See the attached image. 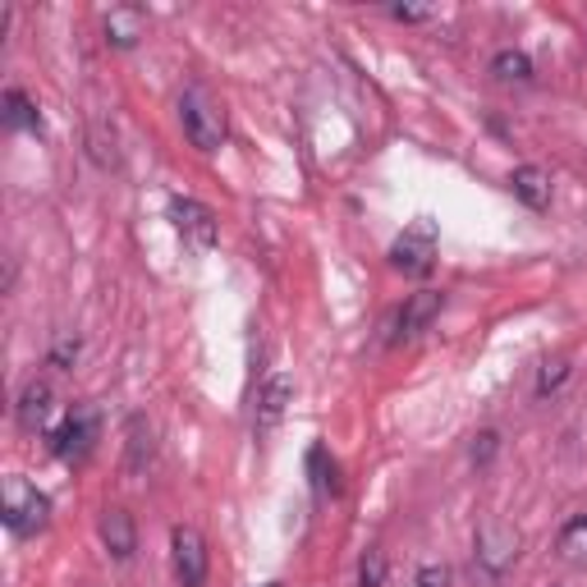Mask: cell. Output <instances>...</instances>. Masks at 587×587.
<instances>
[{
    "mask_svg": "<svg viewBox=\"0 0 587 587\" xmlns=\"http://www.w3.org/2000/svg\"><path fill=\"white\" fill-rule=\"evenodd\" d=\"M431 262H437V221H413L404 225V234L390 244V267L404 276H427Z\"/></svg>",
    "mask_w": 587,
    "mask_h": 587,
    "instance_id": "4",
    "label": "cell"
},
{
    "mask_svg": "<svg viewBox=\"0 0 587 587\" xmlns=\"http://www.w3.org/2000/svg\"><path fill=\"white\" fill-rule=\"evenodd\" d=\"M0 518H5V528L14 537H33L47 528L51 518V500L41 496L33 482H24V477H5V496H0Z\"/></svg>",
    "mask_w": 587,
    "mask_h": 587,
    "instance_id": "1",
    "label": "cell"
},
{
    "mask_svg": "<svg viewBox=\"0 0 587 587\" xmlns=\"http://www.w3.org/2000/svg\"><path fill=\"white\" fill-rule=\"evenodd\" d=\"M88 157L101 170H120V138H115V129L106 124V120H93L88 124Z\"/></svg>",
    "mask_w": 587,
    "mask_h": 587,
    "instance_id": "14",
    "label": "cell"
},
{
    "mask_svg": "<svg viewBox=\"0 0 587 587\" xmlns=\"http://www.w3.org/2000/svg\"><path fill=\"white\" fill-rule=\"evenodd\" d=\"M510 193L524 207L541 211V207H551V175L541 166H518L514 175H510Z\"/></svg>",
    "mask_w": 587,
    "mask_h": 587,
    "instance_id": "13",
    "label": "cell"
},
{
    "mask_svg": "<svg viewBox=\"0 0 587 587\" xmlns=\"http://www.w3.org/2000/svg\"><path fill=\"white\" fill-rule=\"evenodd\" d=\"M555 551H560L564 564H587V514H574L570 524L560 528Z\"/></svg>",
    "mask_w": 587,
    "mask_h": 587,
    "instance_id": "17",
    "label": "cell"
},
{
    "mask_svg": "<svg viewBox=\"0 0 587 587\" xmlns=\"http://www.w3.org/2000/svg\"><path fill=\"white\" fill-rule=\"evenodd\" d=\"M441 308H445V294H441V290H418V294H408V303H404L400 317H395V335H400V340H413V335L427 331V326L441 317Z\"/></svg>",
    "mask_w": 587,
    "mask_h": 587,
    "instance_id": "10",
    "label": "cell"
},
{
    "mask_svg": "<svg viewBox=\"0 0 587 587\" xmlns=\"http://www.w3.org/2000/svg\"><path fill=\"white\" fill-rule=\"evenodd\" d=\"M473 555H477V570L487 578H500L518 555V533L510 524H482L477 528V541H473Z\"/></svg>",
    "mask_w": 587,
    "mask_h": 587,
    "instance_id": "6",
    "label": "cell"
},
{
    "mask_svg": "<svg viewBox=\"0 0 587 587\" xmlns=\"http://www.w3.org/2000/svg\"><path fill=\"white\" fill-rule=\"evenodd\" d=\"M496 450H500V431H477L473 445H468V460H473L477 468H487V464L496 460Z\"/></svg>",
    "mask_w": 587,
    "mask_h": 587,
    "instance_id": "22",
    "label": "cell"
},
{
    "mask_svg": "<svg viewBox=\"0 0 587 587\" xmlns=\"http://www.w3.org/2000/svg\"><path fill=\"white\" fill-rule=\"evenodd\" d=\"M97 437H101V413L93 404H74L70 413H64V423L51 431V454L64 464H78L93 454Z\"/></svg>",
    "mask_w": 587,
    "mask_h": 587,
    "instance_id": "2",
    "label": "cell"
},
{
    "mask_svg": "<svg viewBox=\"0 0 587 587\" xmlns=\"http://www.w3.org/2000/svg\"><path fill=\"white\" fill-rule=\"evenodd\" d=\"M413 587H450V570L445 564H427V570H418V578H413Z\"/></svg>",
    "mask_w": 587,
    "mask_h": 587,
    "instance_id": "24",
    "label": "cell"
},
{
    "mask_svg": "<svg viewBox=\"0 0 587 587\" xmlns=\"http://www.w3.org/2000/svg\"><path fill=\"white\" fill-rule=\"evenodd\" d=\"M170 560H175V578L180 587H207V541L198 528L180 524L170 533Z\"/></svg>",
    "mask_w": 587,
    "mask_h": 587,
    "instance_id": "7",
    "label": "cell"
},
{
    "mask_svg": "<svg viewBox=\"0 0 587 587\" xmlns=\"http://www.w3.org/2000/svg\"><path fill=\"white\" fill-rule=\"evenodd\" d=\"M151 454H157V441H151V427H147V418H129V454H124L129 473H147Z\"/></svg>",
    "mask_w": 587,
    "mask_h": 587,
    "instance_id": "16",
    "label": "cell"
},
{
    "mask_svg": "<svg viewBox=\"0 0 587 587\" xmlns=\"http://www.w3.org/2000/svg\"><path fill=\"white\" fill-rule=\"evenodd\" d=\"M97 533H101V547L111 551L115 560H134V551H138V528H134V514H129L124 505H106Z\"/></svg>",
    "mask_w": 587,
    "mask_h": 587,
    "instance_id": "9",
    "label": "cell"
},
{
    "mask_svg": "<svg viewBox=\"0 0 587 587\" xmlns=\"http://www.w3.org/2000/svg\"><path fill=\"white\" fill-rule=\"evenodd\" d=\"M5 129H28V134H41V111H37V101L24 88L5 93Z\"/></svg>",
    "mask_w": 587,
    "mask_h": 587,
    "instance_id": "15",
    "label": "cell"
},
{
    "mask_svg": "<svg viewBox=\"0 0 587 587\" xmlns=\"http://www.w3.org/2000/svg\"><path fill=\"white\" fill-rule=\"evenodd\" d=\"M180 124H184V138L198 151H216L225 143V111L198 88L180 97Z\"/></svg>",
    "mask_w": 587,
    "mask_h": 587,
    "instance_id": "3",
    "label": "cell"
},
{
    "mask_svg": "<svg viewBox=\"0 0 587 587\" xmlns=\"http://www.w3.org/2000/svg\"><path fill=\"white\" fill-rule=\"evenodd\" d=\"M143 33H147V14L138 5H115L106 14V41H111V47H120V51L138 47Z\"/></svg>",
    "mask_w": 587,
    "mask_h": 587,
    "instance_id": "12",
    "label": "cell"
},
{
    "mask_svg": "<svg viewBox=\"0 0 587 587\" xmlns=\"http://www.w3.org/2000/svg\"><path fill=\"white\" fill-rule=\"evenodd\" d=\"M390 19H400V24H423V19H431V10H418V5H395V10H390Z\"/></svg>",
    "mask_w": 587,
    "mask_h": 587,
    "instance_id": "25",
    "label": "cell"
},
{
    "mask_svg": "<svg viewBox=\"0 0 587 587\" xmlns=\"http://www.w3.org/2000/svg\"><path fill=\"white\" fill-rule=\"evenodd\" d=\"M491 74H496L500 83H528V78H533V60H528L524 51L505 47V51L491 56Z\"/></svg>",
    "mask_w": 587,
    "mask_h": 587,
    "instance_id": "18",
    "label": "cell"
},
{
    "mask_svg": "<svg viewBox=\"0 0 587 587\" xmlns=\"http://www.w3.org/2000/svg\"><path fill=\"white\" fill-rule=\"evenodd\" d=\"M386 583V551H367L363 564H358V587H381Z\"/></svg>",
    "mask_w": 587,
    "mask_h": 587,
    "instance_id": "21",
    "label": "cell"
},
{
    "mask_svg": "<svg viewBox=\"0 0 587 587\" xmlns=\"http://www.w3.org/2000/svg\"><path fill=\"white\" fill-rule=\"evenodd\" d=\"M564 377H570V358H547V363H541V372H537V400L555 395V390L564 386Z\"/></svg>",
    "mask_w": 587,
    "mask_h": 587,
    "instance_id": "20",
    "label": "cell"
},
{
    "mask_svg": "<svg viewBox=\"0 0 587 587\" xmlns=\"http://www.w3.org/2000/svg\"><path fill=\"white\" fill-rule=\"evenodd\" d=\"M294 400V381L285 372H276L262 381V390H257V408H253V427H257V437H267V431L280 427V418H285V408Z\"/></svg>",
    "mask_w": 587,
    "mask_h": 587,
    "instance_id": "8",
    "label": "cell"
},
{
    "mask_svg": "<svg viewBox=\"0 0 587 587\" xmlns=\"http://www.w3.org/2000/svg\"><path fill=\"white\" fill-rule=\"evenodd\" d=\"M308 468H313V482H317V491H326V487L335 491V464L326 468V450H321V445H313V454H308Z\"/></svg>",
    "mask_w": 587,
    "mask_h": 587,
    "instance_id": "23",
    "label": "cell"
},
{
    "mask_svg": "<svg viewBox=\"0 0 587 587\" xmlns=\"http://www.w3.org/2000/svg\"><path fill=\"white\" fill-rule=\"evenodd\" d=\"M78 358H83V340H78L74 331L56 335V344H51V367H60V372H74Z\"/></svg>",
    "mask_w": 587,
    "mask_h": 587,
    "instance_id": "19",
    "label": "cell"
},
{
    "mask_svg": "<svg viewBox=\"0 0 587 587\" xmlns=\"http://www.w3.org/2000/svg\"><path fill=\"white\" fill-rule=\"evenodd\" d=\"M51 413H56V390L51 381H28L24 395L14 404V418L24 431H47L51 427Z\"/></svg>",
    "mask_w": 587,
    "mask_h": 587,
    "instance_id": "11",
    "label": "cell"
},
{
    "mask_svg": "<svg viewBox=\"0 0 587 587\" xmlns=\"http://www.w3.org/2000/svg\"><path fill=\"white\" fill-rule=\"evenodd\" d=\"M170 221H175V230L184 234L188 248H216V239H221V221H216V211L203 207L198 198H170Z\"/></svg>",
    "mask_w": 587,
    "mask_h": 587,
    "instance_id": "5",
    "label": "cell"
}]
</instances>
